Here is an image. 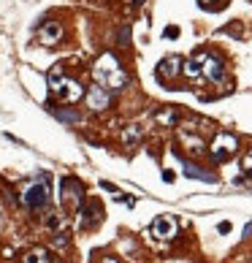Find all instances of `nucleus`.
Here are the masks:
<instances>
[{
    "label": "nucleus",
    "instance_id": "f257e3e1",
    "mask_svg": "<svg viewBox=\"0 0 252 263\" xmlns=\"http://www.w3.org/2000/svg\"><path fill=\"white\" fill-rule=\"evenodd\" d=\"M92 76L101 87H109V90H122V87L128 84V73L122 71V65L117 63L114 54L98 57V63L92 68Z\"/></svg>",
    "mask_w": 252,
    "mask_h": 263
},
{
    "label": "nucleus",
    "instance_id": "f03ea898",
    "mask_svg": "<svg viewBox=\"0 0 252 263\" xmlns=\"http://www.w3.org/2000/svg\"><path fill=\"white\" fill-rule=\"evenodd\" d=\"M49 90H52V95H57V98L65 101V103H73L84 95L82 84L76 79H71V76H65L63 68H54V71L49 73Z\"/></svg>",
    "mask_w": 252,
    "mask_h": 263
},
{
    "label": "nucleus",
    "instance_id": "7ed1b4c3",
    "mask_svg": "<svg viewBox=\"0 0 252 263\" xmlns=\"http://www.w3.org/2000/svg\"><path fill=\"white\" fill-rule=\"evenodd\" d=\"M187 76H206L209 82H220L222 76H225V68H222V63H220V57H215V54H198L196 60H190L185 68H182Z\"/></svg>",
    "mask_w": 252,
    "mask_h": 263
},
{
    "label": "nucleus",
    "instance_id": "20e7f679",
    "mask_svg": "<svg viewBox=\"0 0 252 263\" xmlns=\"http://www.w3.org/2000/svg\"><path fill=\"white\" fill-rule=\"evenodd\" d=\"M22 203L27 209H44L49 203V184L46 179H38L33 184H27L25 193H22Z\"/></svg>",
    "mask_w": 252,
    "mask_h": 263
},
{
    "label": "nucleus",
    "instance_id": "39448f33",
    "mask_svg": "<svg viewBox=\"0 0 252 263\" xmlns=\"http://www.w3.org/2000/svg\"><path fill=\"white\" fill-rule=\"evenodd\" d=\"M211 158H215L217 163H222V160H228L230 155L236 152V139L230 133H217V139H215V144H211Z\"/></svg>",
    "mask_w": 252,
    "mask_h": 263
},
{
    "label": "nucleus",
    "instance_id": "423d86ee",
    "mask_svg": "<svg viewBox=\"0 0 252 263\" xmlns=\"http://www.w3.org/2000/svg\"><path fill=\"white\" fill-rule=\"evenodd\" d=\"M109 103H111L109 90L101 87V84H92L90 92H87V106H90L92 111H103V109H109Z\"/></svg>",
    "mask_w": 252,
    "mask_h": 263
},
{
    "label": "nucleus",
    "instance_id": "0eeeda50",
    "mask_svg": "<svg viewBox=\"0 0 252 263\" xmlns=\"http://www.w3.org/2000/svg\"><path fill=\"white\" fill-rule=\"evenodd\" d=\"M63 203L71 209H79L82 203V184L76 179H63Z\"/></svg>",
    "mask_w": 252,
    "mask_h": 263
},
{
    "label": "nucleus",
    "instance_id": "6e6552de",
    "mask_svg": "<svg viewBox=\"0 0 252 263\" xmlns=\"http://www.w3.org/2000/svg\"><path fill=\"white\" fill-rule=\"evenodd\" d=\"M152 233L158 239H166V241L173 239V236H177V220H173V217H158L152 222Z\"/></svg>",
    "mask_w": 252,
    "mask_h": 263
},
{
    "label": "nucleus",
    "instance_id": "1a4fd4ad",
    "mask_svg": "<svg viewBox=\"0 0 252 263\" xmlns=\"http://www.w3.org/2000/svg\"><path fill=\"white\" fill-rule=\"evenodd\" d=\"M60 38H63V27L57 22H46L41 30H38V41H41L44 46H54Z\"/></svg>",
    "mask_w": 252,
    "mask_h": 263
},
{
    "label": "nucleus",
    "instance_id": "9d476101",
    "mask_svg": "<svg viewBox=\"0 0 252 263\" xmlns=\"http://www.w3.org/2000/svg\"><path fill=\"white\" fill-rule=\"evenodd\" d=\"M179 71H182V60H179V57H168V60H163L158 65V76H160V79H173Z\"/></svg>",
    "mask_w": 252,
    "mask_h": 263
},
{
    "label": "nucleus",
    "instance_id": "9b49d317",
    "mask_svg": "<svg viewBox=\"0 0 252 263\" xmlns=\"http://www.w3.org/2000/svg\"><path fill=\"white\" fill-rule=\"evenodd\" d=\"M82 214H84V217H82V226H92V222H98V220L103 217V209L92 201V203H87V206L82 209Z\"/></svg>",
    "mask_w": 252,
    "mask_h": 263
},
{
    "label": "nucleus",
    "instance_id": "f8f14e48",
    "mask_svg": "<svg viewBox=\"0 0 252 263\" xmlns=\"http://www.w3.org/2000/svg\"><path fill=\"white\" fill-rule=\"evenodd\" d=\"M185 174H187V177H192V179H201V182H217L215 174L203 171V168H198L196 163H187V160H185Z\"/></svg>",
    "mask_w": 252,
    "mask_h": 263
},
{
    "label": "nucleus",
    "instance_id": "ddd939ff",
    "mask_svg": "<svg viewBox=\"0 0 252 263\" xmlns=\"http://www.w3.org/2000/svg\"><path fill=\"white\" fill-rule=\"evenodd\" d=\"M22 263H49V258H46V250H33L22 258Z\"/></svg>",
    "mask_w": 252,
    "mask_h": 263
},
{
    "label": "nucleus",
    "instance_id": "4468645a",
    "mask_svg": "<svg viewBox=\"0 0 252 263\" xmlns=\"http://www.w3.org/2000/svg\"><path fill=\"white\" fill-rule=\"evenodd\" d=\"M57 117H60V120H65V122H76V120H79V114H76V111H57Z\"/></svg>",
    "mask_w": 252,
    "mask_h": 263
},
{
    "label": "nucleus",
    "instance_id": "2eb2a0df",
    "mask_svg": "<svg viewBox=\"0 0 252 263\" xmlns=\"http://www.w3.org/2000/svg\"><path fill=\"white\" fill-rule=\"evenodd\" d=\"M241 168H244L247 179H252V155H247V158H244V165H241Z\"/></svg>",
    "mask_w": 252,
    "mask_h": 263
},
{
    "label": "nucleus",
    "instance_id": "dca6fc26",
    "mask_svg": "<svg viewBox=\"0 0 252 263\" xmlns=\"http://www.w3.org/2000/svg\"><path fill=\"white\" fill-rule=\"evenodd\" d=\"M158 120H160V122H173V120H177V117H173L171 111H163V114L158 117Z\"/></svg>",
    "mask_w": 252,
    "mask_h": 263
},
{
    "label": "nucleus",
    "instance_id": "f3484780",
    "mask_svg": "<svg viewBox=\"0 0 252 263\" xmlns=\"http://www.w3.org/2000/svg\"><path fill=\"white\" fill-rule=\"evenodd\" d=\"M177 35H179V27H173V25L166 27V38H177Z\"/></svg>",
    "mask_w": 252,
    "mask_h": 263
},
{
    "label": "nucleus",
    "instance_id": "a211bd4d",
    "mask_svg": "<svg viewBox=\"0 0 252 263\" xmlns=\"http://www.w3.org/2000/svg\"><path fill=\"white\" fill-rule=\"evenodd\" d=\"M230 231V222H220V233H228Z\"/></svg>",
    "mask_w": 252,
    "mask_h": 263
},
{
    "label": "nucleus",
    "instance_id": "6ab92c4d",
    "mask_svg": "<svg viewBox=\"0 0 252 263\" xmlns=\"http://www.w3.org/2000/svg\"><path fill=\"white\" fill-rule=\"evenodd\" d=\"M206 3H209V0H201V6H206ZM220 3H222V0H220Z\"/></svg>",
    "mask_w": 252,
    "mask_h": 263
},
{
    "label": "nucleus",
    "instance_id": "aec40b11",
    "mask_svg": "<svg viewBox=\"0 0 252 263\" xmlns=\"http://www.w3.org/2000/svg\"><path fill=\"white\" fill-rule=\"evenodd\" d=\"M247 233H252V226H247Z\"/></svg>",
    "mask_w": 252,
    "mask_h": 263
}]
</instances>
